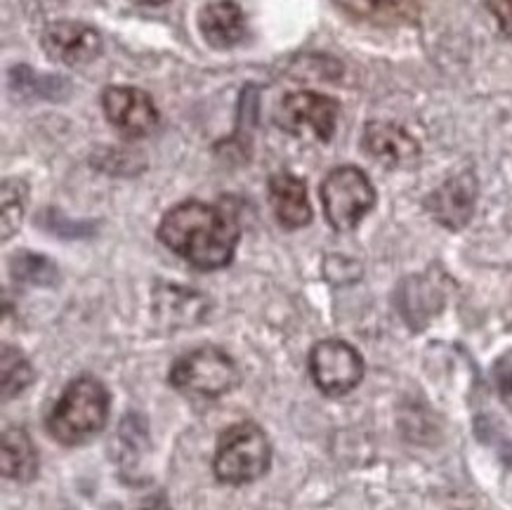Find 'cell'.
Listing matches in <instances>:
<instances>
[{
  "label": "cell",
  "mask_w": 512,
  "mask_h": 510,
  "mask_svg": "<svg viewBox=\"0 0 512 510\" xmlns=\"http://www.w3.org/2000/svg\"><path fill=\"white\" fill-rule=\"evenodd\" d=\"M239 222L234 215L203 201L177 204L161 218L159 239L196 270L227 267L239 244Z\"/></svg>",
  "instance_id": "1"
},
{
  "label": "cell",
  "mask_w": 512,
  "mask_h": 510,
  "mask_svg": "<svg viewBox=\"0 0 512 510\" xmlns=\"http://www.w3.org/2000/svg\"><path fill=\"white\" fill-rule=\"evenodd\" d=\"M109 416V392L95 376H78L62 392L48 416V430L64 447L93 440Z\"/></svg>",
  "instance_id": "2"
},
{
  "label": "cell",
  "mask_w": 512,
  "mask_h": 510,
  "mask_svg": "<svg viewBox=\"0 0 512 510\" xmlns=\"http://www.w3.org/2000/svg\"><path fill=\"white\" fill-rule=\"evenodd\" d=\"M272 466V444L260 425L236 423L220 435L213 470L225 485H248L260 480Z\"/></svg>",
  "instance_id": "3"
},
{
  "label": "cell",
  "mask_w": 512,
  "mask_h": 510,
  "mask_svg": "<svg viewBox=\"0 0 512 510\" xmlns=\"http://www.w3.org/2000/svg\"><path fill=\"white\" fill-rule=\"evenodd\" d=\"M321 206L333 230L350 232L376 206V189L357 166H340L321 182Z\"/></svg>",
  "instance_id": "4"
},
{
  "label": "cell",
  "mask_w": 512,
  "mask_h": 510,
  "mask_svg": "<svg viewBox=\"0 0 512 510\" xmlns=\"http://www.w3.org/2000/svg\"><path fill=\"white\" fill-rule=\"evenodd\" d=\"M239 381L241 374L234 359L213 345L187 352L170 369V385L192 397L227 395Z\"/></svg>",
  "instance_id": "5"
},
{
  "label": "cell",
  "mask_w": 512,
  "mask_h": 510,
  "mask_svg": "<svg viewBox=\"0 0 512 510\" xmlns=\"http://www.w3.org/2000/svg\"><path fill=\"white\" fill-rule=\"evenodd\" d=\"M310 371L317 388L328 397H343L364 378V359L350 343L338 338L321 340L312 348Z\"/></svg>",
  "instance_id": "6"
},
{
  "label": "cell",
  "mask_w": 512,
  "mask_h": 510,
  "mask_svg": "<svg viewBox=\"0 0 512 510\" xmlns=\"http://www.w3.org/2000/svg\"><path fill=\"white\" fill-rule=\"evenodd\" d=\"M340 104L333 97L303 90L291 93L281 100L277 109V123L291 135H310L319 142H328L336 133Z\"/></svg>",
  "instance_id": "7"
},
{
  "label": "cell",
  "mask_w": 512,
  "mask_h": 510,
  "mask_svg": "<svg viewBox=\"0 0 512 510\" xmlns=\"http://www.w3.org/2000/svg\"><path fill=\"white\" fill-rule=\"evenodd\" d=\"M102 107L111 126L130 140H140L159 128V109L154 100L133 85H111L104 90Z\"/></svg>",
  "instance_id": "8"
},
{
  "label": "cell",
  "mask_w": 512,
  "mask_h": 510,
  "mask_svg": "<svg viewBox=\"0 0 512 510\" xmlns=\"http://www.w3.org/2000/svg\"><path fill=\"white\" fill-rule=\"evenodd\" d=\"M41 45L50 60L67 64V67H83V64L95 62L104 48L95 26L74 22V19L50 22L41 34Z\"/></svg>",
  "instance_id": "9"
},
{
  "label": "cell",
  "mask_w": 512,
  "mask_h": 510,
  "mask_svg": "<svg viewBox=\"0 0 512 510\" xmlns=\"http://www.w3.org/2000/svg\"><path fill=\"white\" fill-rule=\"evenodd\" d=\"M477 189V178L470 170H465V173L446 180L442 187H437L428 196L425 206H428L432 218L446 230H463L475 213Z\"/></svg>",
  "instance_id": "10"
},
{
  "label": "cell",
  "mask_w": 512,
  "mask_h": 510,
  "mask_svg": "<svg viewBox=\"0 0 512 510\" xmlns=\"http://www.w3.org/2000/svg\"><path fill=\"white\" fill-rule=\"evenodd\" d=\"M361 147L364 152L383 163L387 168L411 166L418 161L420 147L413 137L406 133L402 126L387 121H373L364 128V137H361Z\"/></svg>",
  "instance_id": "11"
},
{
  "label": "cell",
  "mask_w": 512,
  "mask_h": 510,
  "mask_svg": "<svg viewBox=\"0 0 512 510\" xmlns=\"http://www.w3.org/2000/svg\"><path fill=\"white\" fill-rule=\"evenodd\" d=\"M269 189V204L274 208L279 225L286 230H300L312 222V206L307 199V185L298 175L286 173H274L267 182Z\"/></svg>",
  "instance_id": "12"
},
{
  "label": "cell",
  "mask_w": 512,
  "mask_h": 510,
  "mask_svg": "<svg viewBox=\"0 0 512 510\" xmlns=\"http://www.w3.org/2000/svg\"><path fill=\"white\" fill-rule=\"evenodd\" d=\"M199 31L215 50H229L246 38V15L234 0H213L199 12Z\"/></svg>",
  "instance_id": "13"
},
{
  "label": "cell",
  "mask_w": 512,
  "mask_h": 510,
  "mask_svg": "<svg viewBox=\"0 0 512 510\" xmlns=\"http://www.w3.org/2000/svg\"><path fill=\"white\" fill-rule=\"evenodd\" d=\"M38 449L24 428H8L0 444V470L5 480L31 482L38 475Z\"/></svg>",
  "instance_id": "14"
},
{
  "label": "cell",
  "mask_w": 512,
  "mask_h": 510,
  "mask_svg": "<svg viewBox=\"0 0 512 510\" xmlns=\"http://www.w3.org/2000/svg\"><path fill=\"white\" fill-rule=\"evenodd\" d=\"M336 5L350 17L387 24L409 17L416 10L418 0H336Z\"/></svg>",
  "instance_id": "15"
},
{
  "label": "cell",
  "mask_w": 512,
  "mask_h": 510,
  "mask_svg": "<svg viewBox=\"0 0 512 510\" xmlns=\"http://www.w3.org/2000/svg\"><path fill=\"white\" fill-rule=\"evenodd\" d=\"M203 296L199 293H189L185 289H163V298H156V315L163 322H173V326H189L203 319Z\"/></svg>",
  "instance_id": "16"
},
{
  "label": "cell",
  "mask_w": 512,
  "mask_h": 510,
  "mask_svg": "<svg viewBox=\"0 0 512 510\" xmlns=\"http://www.w3.org/2000/svg\"><path fill=\"white\" fill-rule=\"evenodd\" d=\"M0 385H3V400H12L19 392H24L34 383V366L22 350L3 345V357H0Z\"/></svg>",
  "instance_id": "17"
},
{
  "label": "cell",
  "mask_w": 512,
  "mask_h": 510,
  "mask_svg": "<svg viewBox=\"0 0 512 510\" xmlns=\"http://www.w3.org/2000/svg\"><path fill=\"white\" fill-rule=\"evenodd\" d=\"M10 272L15 279L34 286H52L57 284L59 279L57 267L50 258L29 251L17 253L15 258L10 260Z\"/></svg>",
  "instance_id": "18"
},
{
  "label": "cell",
  "mask_w": 512,
  "mask_h": 510,
  "mask_svg": "<svg viewBox=\"0 0 512 510\" xmlns=\"http://www.w3.org/2000/svg\"><path fill=\"white\" fill-rule=\"evenodd\" d=\"M26 187L19 180L3 182V241H8L19 230L24 218Z\"/></svg>",
  "instance_id": "19"
},
{
  "label": "cell",
  "mask_w": 512,
  "mask_h": 510,
  "mask_svg": "<svg viewBox=\"0 0 512 510\" xmlns=\"http://www.w3.org/2000/svg\"><path fill=\"white\" fill-rule=\"evenodd\" d=\"M10 81L15 85L17 90H29L31 85H34V95H41V97H55L52 90H67V83L62 81V78L57 76H36L34 69L29 67H15L10 74Z\"/></svg>",
  "instance_id": "20"
},
{
  "label": "cell",
  "mask_w": 512,
  "mask_h": 510,
  "mask_svg": "<svg viewBox=\"0 0 512 510\" xmlns=\"http://www.w3.org/2000/svg\"><path fill=\"white\" fill-rule=\"evenodd\" d=\"M494 385L503 404L512 409V350L496 359L494 364Z\"/></svg>",
  "instance_id": "21"
},
{
  "label": "cell",
  "mask_w": 512,
  "mask_h": 510,
  "mask_svg": "<svg viewBox=\"0 0 512 510\" xmlns=\"http://www.w3.org/2000/svg\"><path fill=\"white\" fill-rule=\"evenodd\" d=\"M489 12L505 36H512V0H487Z\"/></svg>",
  "instance_id": "22"
},
{
  "label": "cell",
  "mask_w": 512,
  "mask_h": 510,
  "mask_svg": "<svg viewBox=\"0 0 512 510\" xmlns=\"http://www.w3.org/2000/svg\"><path fill=\"white\" fill-rule=\"evenodd\" d=\"M137 510H170V503L166 499V494H152L149 499H144V503Z\"/></svg>",
  "instance_id": "23"
},
{
  "label": "cell",
  "mask_w": 512,
  "mask_h": 510,
  "mask_svg": "<svg viewBox=\"0 0 512 510\" xmlns=\"http://www.w3.org/2000/svg\"><path fill=\"white\" fill-rule=\"evenodd\" d=\"M137 5H163V3H168V0H135Z\"/></svg>",
  "instance_id": "24"
}]
</instances>
